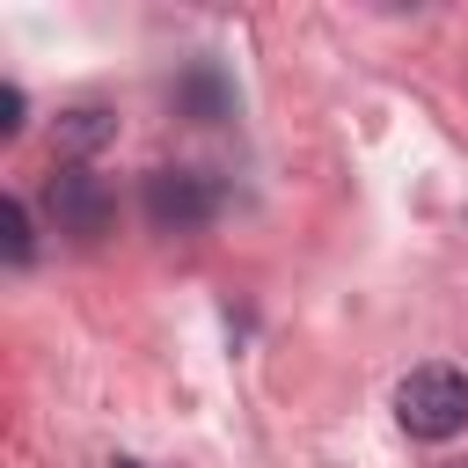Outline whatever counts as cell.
<instances>
[{"mask_svg":"<svg viewBox=\"0 0 468 468\" xmlns=\"http://www.w3.org/2000/svg\"><path fill=\"white\" fill-rule=\"evenodd\" d=\"M395 417L410 439H453L468 424V373L431 358V366H410L402 388H395Z\"/></svg>","mask_w":468,"mask_h":468,"instance_id":"cell-1","label":"cell"},{"mask_svg":"<svg viewBox=\"0 0 468 468\" xmlns=\"http://www.w3.org/2000/svg\"><path fill=\"white\" fill-rule=\"evenodd\" d=\"M219 212V176L205 168H154L146 176V219L161 234H197Z\"/></svg>","mask_w":468,"mask_h":468,"instance_id":"cell-2","label":"cell"},{"mask_svg":"<svg viewBox=\"0 0 468 468\" xmlns=\"http://www.w3.org/2000/svg\"><path fill=\"white\" fill-rule=\"evenodd\" d=\"M110 190L88 176V168H58L51 176V219H58V234H73V241H102L110 234Z\"/></svg>","mask_w":468,"mask_h":468,"instance_id":"cell-3","label":"cell"},{"mask_svg":"<svg viewBox=\"0 0 468 468\" xmlns=\"http://www.w3.org/2000/svg\"><path fill=\"white\" fill-rule=\"evenodd\" d=\"M168 102H176L190 124H219V117H234V88L219 80V66H190V73H176Z\"/></svg>","mask_w":468,"mask_h":468,"instance_id":"cell-4","label":"cell"},{"mask_svg":"<svg viewBox=\"0 0 468 468\" xmlns=\"http://www.w3.org/2000/svg\"><path fill=\"white\" fill-rule=\"evenodd\" d=\"M110 132H117V117H110V110H66V117H58V161L95 154Z\"/></svg>","mask_w":468,"mask_h":468,"instance_id":"cell-5","label":"cell"},{"mask_svg":"<svg viewBox=\"0 0 468 468\" xmlns=\"http://www.w3.org/2000/svg\"><path fill=\"white\" fill-rule=\"evenodd\" d=\"M0 234H7V263H29L37 241H29V205L22 197H0Z\"/></svg>","mask_w":468,"mask_h":468,"instance_id":"cell-6","label":"cell"},{"mask_svg":"<svg viewBox=\"0 0 468 468\" xmlns=\"http://www.w3.org/2000/svg\"><path fill=\"white\" fill-rule=\"evenodd\" d=\"M15 132H22V88L0 80V139H15Z\"/></svg>","mask_w":468,"mask_h":468,"instance_id":"cell-7","label":"cell"},{"mask_svg":"<svg viewBox=\"0 0 468 468\" xmlns=\"http://www.w3.org/2000/svg\"><path fill=\"white\" fill-rule=\"evenodd\" d=\"M110 468H146V461H124V453H117V461H110Z\"/></svg>","mask_w":468,"mask_h":468,"instance_id":"cell-8","label":"cell"},{"mask_svg":"<svg viewBox=\"0 0 468 468\" xmlns=\"http://www.w3.org/2000/svg\"><path fill=\"white\" fill-rule=\"evenodd\" d=\"M461 468H468V461H461Z\"/></svg>","mask_w":468,"mask_h":468,"instance_id":"cell-9","label":"cell"}]
</instances>
